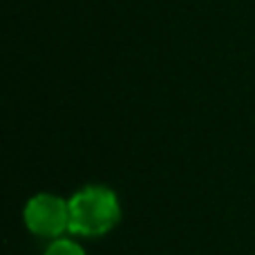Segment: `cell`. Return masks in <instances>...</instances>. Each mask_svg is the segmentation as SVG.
<instances>
[{
    "label": "cell",
    "mask_w": 255,
    "mask_h": 255,
    "mask_svg": "<svg viewBox=\"0 0 255 255\" xmlns=\"http://www.w3.org/2000/svg\"><path fill=\"white\" fill-rule=\"evenodd\" d=\"M25 224L38 238L58 240L70 231V202L52 193L34 195L25 206Z\"/></svg>",
    "instance_id": "cell-2"
},
{
    "label": "cell",
    "mask_w": 255,
    "mask_h": 255,
    "mask_svg": "<svg viewBox=\"0 0 255 255\" xmlns=\"http://www.w3.org/2000/svg\"><path fill=\"white\" fill-rule=\"evenodd\" d=\"M67 202H70V233L74 235L99 238L110 233L121 220L119 197L106 186H85Z\"/></svg>",
    "instance_id": "cell-1"
},
{
    "label": "cell",
    "mask_w": 255,
    "mask_h": 255,
    "mask_svg": "<svg viewBox=\"0 0 255 255\" xmlns=\"http://www.w3.org/2000/svg\"><path fill=\"white\" fill-rule=\"evenodd\" d=\"M45 255H85V251L79 242H74V240L58 238L47 247Z\"/></svg>",
    "instance_id": "cell-3"
}]
</instances>
